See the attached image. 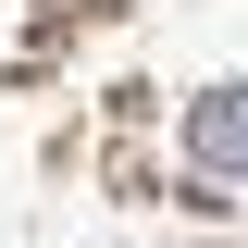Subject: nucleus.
I'll list each match as a JSON object with an SVG mask.
<instances>
[{"label": "nucleus", "instance_id": "f257e3e1", "mask_svg": "<svg viewBox=\"0 0 248 248\" xmlns=\"http://www.w3.org/2000/svg\"><path fill=\"white\" fill-rule=\"evenodd\" d=\"M186 161L199 174H248V87H199L186 99Z\"/></svg>", "mask_w": 248, "mask_h": 248}]
</instances>
